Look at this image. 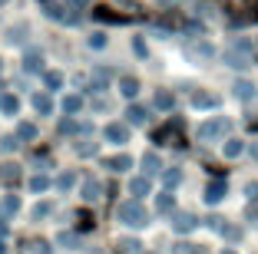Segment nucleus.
Returning a JSON list of instances; mask_svg holds the SVG:
<instances>
[{"instance_id":"obj_13","label":"nucleus","mask_w":258,"mask_h":254,"mask_svg":"<svg viewBox=\"0 0 258 254\" xmlns=\"http://www.w3.org/2000/svg\"><path fill=\"white\" fill-rule=\"evenodd\" d=\"M0 4H4V0H0Z\"/></svg>"},{"instance_id":"obj_11","label":"nucleus","mask_w":258,"mask_h":254,"mask_svg":"<svg viewBox=\"0 0 258 254\" xmlns=\"http://www.w3.org/2000/svg\"><path fill=\"white\" fill-rule=\"evenodd\" d=\"M0 234H7V224H4V221H0Z\"/></svg>"},{"instance_id":"obj_4","label":"nucleus","mask_w":258,"mask_h":254,"mask_svg":"<svg viewBox=\"0 0 258 254\" xmlns=\"http://www.w3.org/2000/svg\"><path fill=\"white\" fill-rule=\"evenodd\" d=\"M0 109H4V112H17V99L14 96H4V99H0Z\"/></svg>"},{"instance_id":"obj_1","label":"nucleus","mask_w":258,"mask_h":254,"mask_svg":"<svg viewBox=\"0 0 258 254\" xmlns=\"http://www.w3.org/2000/svg\"><path fill=\"white\" fill-rule=\"evenodd\" d=\"M119 215H122V218H129V224H143V211H139L136 205H122Z\"/></svg>"},{"instance_id":"obj_5","label":"nucleus","mask_w":258,"mask_h":254,"mask_svg":"<svg viewBox=\"0 0 258 254\" xmlns=\"http://www.w3.org/2000/svg\"><path fill=\"white\" fill-rule=\"evenodd\" d=\"M33 106H37L40 112H50V99L46 96H33Z\"/></svg>"},{"instance_id":"obj_7","label":"nucleus","mask_w":258,"mask_h":254,"mask_svg":"<svg viewBox=\"0 0 258 254\" xmlns=\"http://www.w3.org/2000/svg\"><path fill=\"white\" fill-rule=\"evenodd\" d=\"M122 135H126V132H122L119 126H109V139H122Z\"/></svg>"},{"instance_id":"obj_2","label":"nucleus","mask_w":258,"mask_h":254,"mask_svg":"<svg viewBox=\"0 0 258 254\" xmlns=\"http://www.w3.org/2000/svg\"><path fill=\"white\" fill-rule=\"evenodd\" d=\"M0 179L7 182V185H14V182L20 179V172H17V165H0Z\"/></svg>"},{"instance_id":"obj_10","label":"nucleus","mask_w":258,"mask_h":254,"mask_svg":"<svg viewBox=\"0 0 258 254\" xmlns=\"http://www.w3.org/2000/svg\"><path fill=\"white\" fill-rule=\"evenodd\" d=\"M37 254H50V251H46V244H37Z\"/></svg>"},{"instance_id":"obj_3","label":"nucleus","mask_w":258,"mask_h":254,"mask_svg":"<svg viewBox=\"0 0 258 254\" xmlns=\"http://www.w3.org/2000/svg\"><path fill=\"white\" fill-rule=\"evenodd\" d=\"M0 208H4V215H14V211L20 208V202H17L14 195H7V198H4V205H0Z\"/></svg>"},{"instance_id":"obj_6","label":"nucleus","mask_w":258,"mask_h":254,"mask_svg":"<svg viewBox=\"0 0 258 254\" xmlns=\"http://www.w3.org/2000/svg\"><path fill=\"white\" fill-rule=\"evenodd\" d=\"M30 188H33V192H43V188H46V179H33Z\"/></svg>"},{"instance_id":"obj_12","label":"nucleus","mask_w":258,"mask_h":254,"mask_svg":"<svg viewBox=\"0 0 258 254\" xmlns=\"http://www.w3.org/2000/svg\"><path fill=\"white\" fill-rule=\"evenodd\" d=\"M0 254H4V241H0Z\"/></svg>"},{"instance_id":"obj_8","label":"nucleus","mask_w":258,"mask_h":254,"mask_svg":"<svg viewBox=\"0 0 258 254\" xmlns=\"http://www.w3.org/2000/svg\"><path fill=\"white\" fill-rule=\"evenodd\" d=\"M67 109H70V112H76V109H80V99L70 96V99H67Z\"/></svg>"},{"instance_id":"obj_9","label":"nucleus","mask_w":258,"mask_h":254,"mask_svg":"<svg viewBox=\"0 0 258 254\" xmlns=\"http://www.w3.org/2000/svg\"><path fill=\"white\" fill-rule=\"evenodd\" d=\"M20 135L23 139H33V126H20Z\"/></svg>"}]
</instances>
